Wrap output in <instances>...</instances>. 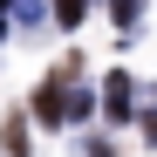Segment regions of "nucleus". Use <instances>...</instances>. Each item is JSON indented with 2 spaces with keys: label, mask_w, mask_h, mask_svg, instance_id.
<instances>
[{
  "label": "nucleus",
  "mask_w": 157,
  "mask_h": 157,
  "mask_svg": "<svg viewBox=\"0 0 157 157\" xmlns=\"http://www.w3.org/2000/svg\"><path fill=\"white\" fill-rule=\"evenodd\" d=\"M130 102H137V89H130V75H109V82H102V109H109L116 123L130 116Z\"/></svg>",
  "instance_id": "obj_1"
},
{
  "label": "nucleus",
  "mask_w": 157,
  "mask_h": 157,
  "mask_svg": "<svg viewBox=\"0 0 157 157\" xmlns=\"http://www.w3.org/2000/svg\"><path fill=\"white\" fill-rule=\"evenodd\" d=\"M82 14H89V0H55V28H82Z\"/></svg>",
  "instance_id": "obj_2"
},
{
  "label": "nucleus",
  "mask_w": 157,
  "mask_h": 157,
  "mask_svg": "<svg viewBox=\"0 0 157 157\" xmlns=\"http://www.w3.org/2000/svg\"><path fill=\"white\" fill-rule=\"evenodd\" d=\"M14 21H21V28H48V7H41V0H14Z\"/></svg>",
  "instance_id": "obj_3"
},
{
  "label": "nucleus",
  "mask_w": 157,
  "mask_h": 157,
  "mask_svg": "<svg viewBox=\"0 0 157 157\" xmlns=\"http://www.w3.org/2000/svg\"><path fill=\"white\" fill-rule=\"evenodd\" d=\"M0 144H7V157H28V123L14 116V123H7V137H0Z\"/></svg>",
  "instance_id": "obj_4"
},
{
  "label": "nucleus",
  "mask_w": 157,
  "mask_h": 157,
  "mask_svg": "<svg viewBox=\"0 0 157 157\" xmlns=\"http://www.w3.org/2000/svg\"><path fill=\"white\" fill-rule=\"evenodd\" d=\"M109 7H116V28H137V7H144V0H109Z\"/></svg>",
  "instance_id": "obj_5"
},
{
  "label": "nucleus",
  "mask_w": 157,
  "mask_h": 157,
  "mask_svg": "<svg viewBox=\"0 0 157 157\" xmlns=\"http://www.w3.org/2000/svg\"><path fill=\"white\" fill-rule=\"evenodd\" d=\"M144 144H157V109H150V116H144Z\"/></svg>",
  "instance_id": "obj_6"
},
{
  "label": "nucleus",
  "mask_w": 157,
  "mask_h": 157,
  "mask_svg": "<svg viewBox=\"0 0 157 157\" xmlns=\"http://www.w3.org/2000/svg\"><path fill=\"white\" fill-rule=\"evenodd\" d=\"M89 157H116V150H109V144H102V137H96V144H89Z\"/></svg>",
  "instance_id": "obj_7"
},
{
  "label": "nucleus",
  "mask_w": 157,
  "mask_h": 157,
  "mask_svg": "<svg viewBox=\"0 0 157 157\" xmlns=\"http://www.w3.org/2000/svg\"><path fill=\"white\" fill-rule=\"evenodd\" d=\"M7 7H14V0H0V14H7Z\"/></svg>",
  "instance_id": "obj_8"
},
{
  "label": "nucleus",
  "mask_w": 157,
  "mask_h": 157,
  "mask_svg": "<svg viewBox=\"0 0 157 157\" xmlns=\"http://www.w3.org/2000/svg\"><path fill=\"white\" fill-rule=\"evenodd\" d=\"M0 41H7V21H0Z\"/></svg>",
  "instance_id": "obj_9"
}]
</instances>
